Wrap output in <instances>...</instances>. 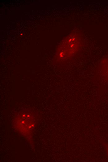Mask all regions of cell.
I'll return each instance as SVG.
<instances>
[{
	"mask_svg": "<svg viewBox=\"0 0 108 162\" xmlns=\"http://www.w3.org/2000/svg\"><path fill=\"white\" fill-rule=\"evenodd\" d=\"M107 150H108L107 151L108 152V148H107Z\"/></svg>",
	"mask_w": 108,
	"mask_h": 162,
	"instance_id": "cell-1",
	"label": "cell"
}]
</instances>
